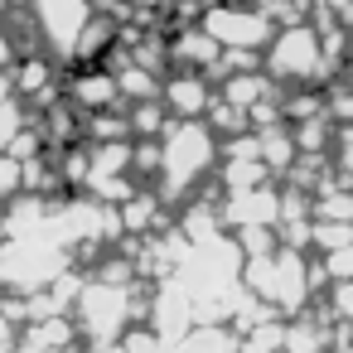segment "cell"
Segmentation results:
<instances>
[{
    "instance_id": "8fae6325",
    "label": "cell",
    "mask_w": 353,
    "mask_h": 353,
    "mask_svg": "<svg viewBox=\"0 0 353 353\" xmlns=\"http://www.w3.org/2000/svg\"><path fill=\"white\" fill-rule=\"evenodd\" d=\"M20 126H25V117H20L15 102H10V107H0V155H6V150L20 141Z\"/></svg>"
},
{
    "instance_id": "ac0fdd59",
    "label": "cell",
    "mask_w": 353,
    "mask_h": 353,
    "mask_svg": "<svg viewBox=\"0 0 353 353\" xmlns=\"http://www.w3.org/2000/svg\"><path fill=\"white\" fill-rule=\"evenodd\" d=\"M15 353H44V348H34V343H25V348H15Z\"/></svg>"
},
{
    "instance_id": "7c38bea8",
    "label": "cell",
    "mask_w": 353,
    "mask_h": 353,
    "mask_svg": "<svg viewBox=\"0 0 353 353\" xmlns=\"http://www.w3.org/2000/svg\"><path fill=\"white\" fill-rule=\"evenodd\" d=\"M20 68H25V73L15 78V88H20V92H34V88H44V83H49V63H44V59H30V63H20Z\"/></svg>"
},
{
    "instance_id": "2e32d148",
    "label": "cell",
    "mask_w": 353,
    "mask_h": 353,
    "mask_svg": "<svg viewBox=\"0 0 353 353\" xmlns=\"http://www.w3.org/2000/svg\"><path fill=\"white\" fill-rule=\"evenodd\" d=\"M339 310L353 319V285H339Z\"/></svg>"
},
{
    "instance_id": "9c48e42d",
    "label": "cell",
    "mask_w": 353,
    "mask_h": 353,
    "mask_svg": "<svg viewBox=\"0 0 353 353\" xmlns=\"http://www.w3.org/2000/svg\"><path fill=\"white\" fill-rule=\"evenodd\" d=\"M117 78H112V68H102V73H88V78H78L73 83V102L78 107H88V112H107V107H117Z\"/></svg>"
},
{
    "instance_id": "8992f818",
    "label": "cell",
    "mask_w": 353,
    "mask_h": 353,
    "mask_svg": "<svg viewBox=\"0 0 353 353\" xmlns=\"http://www.w3.org/2000/svg\"><path fill=\"white\" fill-rule=\"evenodd\" d=\"M252 285H256L266 300L295 310V305L305 300V290H310V271H305V261H300L295 252H285V256H256V261H252Z\"/></svg>"
},
{
    "instance_id": "9a60e30c",
    "label": "cell",
    "mask_w": 353,
    "mask_h": 353,
    "mask_svg": "<svg viewBox=\"0 0 353 353\" xmlns=\"http://www.w3.org/2000/svg\"><path fill=\"white\" fill-rule=\"evenodd\" d=\"M329 276L343 281V285H353V242L339 247V252H329Z\"/></svg>"
},
{
    "instance_id": "277c9868",
    "label": "cell",
    "mask_w": 353,
    "mask_h": 353,
    "mask_svg": "<svg viewBox=\"0 0 353 353\" xmlns=\"http://www.w3.org/2000/svg\"><path fill=\"white\" fill-rule=\"evenodd\" d=\"M34 15H39V30H44L49 49L59 59H78V44L92 30L88 0H34Z\"/></svg>"
},
{
    "instance_id": "30bf717a",
    "label": "cell",
    "mask_w": 353,
    "mask_h": 353,
    "mask_svg": "<svg viewBox=\"0 0 353 353\" xmlns=\"http://www.w3.org/2000/svg\"><path fill=\"white\" fill-rule=\"evenodd\" d=\"M174 59H184V63H203V68H218L223 49H218L203 30H184V34L174 39Z\"/></svg>"
},
{
    "instance_id": "ffe728a7",
    "label": "cell",
    "mask_w": 353,
    "mask_h": 353,
    "mask_svg": "<svg viewBox=\"0 0 353 353\" xmlns=\"http://www.w3.org/2000/svg\"><path fill=\"white\" fill-rule=\"evenodd\" d=\"M0 15H6V0H0Z\"/></svg>"
},
{
    "instance_id": "7a4b0ae2",
    "label": "cell",
    "mask_w": 353,
    "mask_h": 353,
    "mask_svg": "<svg viewBox=\"0 0 353 353\" xmlns=\"http://www.w3.org/2000/svg\"><path fill=\"white\" fill-rule=\"evenodd\" d=\"M63 271V252L54 237H10V247H0V281L10 285H49Z\"/></svg>"
},
{
    "instance_id": "3957f363",
    "label": "cell",
    "mask_w": 353,
    "mask_h": 353,
    "mask_svg": "<svg viewBox=\"0 0 353 353\" xmlns=\"http://www.w3.org/2000/svg\"><path fill=\"white\" fill-rule=\"evenodd\" d=\"M271 20L256 15V10H242V6H218L203 15V34L218 44V49H232V54H252L271 39Z\"/></svg>"
},
{
    "instance_id": "52a82bcc",
    "label": "cell",
    "mask_w": 353,
    "mask_h": 353,
    "mask_svg": "<svg viewBox=\"0 0 353 353\" xmlns=\"http://www.w3.org/2000/svg\"><path fill=\"white\" fill-rule=\"evenodd\" d=\"M78 324L97 339V343H117L121 324H126V290H117V281H97L83 290L78 300Z\"/></svg>"
},
{
    "instance_id": "5b68a950",
    "label": "cell",
    "mask_w": 353,
    "mask_h": 353,
    "mask_svg": "<svg viewBox=\"0 0 353 353\" xmlns=\"http://www.w3.org/2000/svg\"><path fill=\"white\" fill-rule=\"evenodd\" d=\"M324 68H329V59H324L319 34L310 25H290V30L276 34V44H271V73H281V78H319Z\"/></svg>"
},
{
    "instance_id": "4fadbf2b",
    "label": "cell",
    "mask_w": 353,
    "mask_h": 353,
    "mask_svg": "<svg viewBox=\"0 0 353 353\" xmlns=\"http://www.w3.org/2000/svg\"><path fill=\"white\" fill-rule=\"evenodd\" d=\"M232 343L223 339V334H213V329H203V334H189V343H184V353H228Z\"/></svg>"
},
{
    "instance_id": "5bb4252c",
    "label": "cell",
    "mask_w": 353,
    "mask_h": 353,
    "mask_svg": "<svg viewBox=\"0 0 353 353\" xmlns=\"http://www.w3.org/2000/svg\"><path fill=\"white\" fill-rule=\"evenodd\" d=\"M20 184H25V165H20V160H10V155H0V199L15 194Z\"/></svg>"
},
{
    "instance_id": "e0dca14e",
    "label": "cell",
    "mask_w": 353,
    "mask_h": 353,
    "mask_svg": "<svg viewBox=\"0 0 353 353\" xmlns=\"http://www.w3.org/2000/svg\"><path fill=\"white\" fill-rule=\"evenodd\" d=\"M92 353H121V343H97Z\"/></svg>"
},
{
    "instance_id": "6da1fadb",
    "label": "cell",
    "mask_w": 353,
    "mask_h": 353,
    "mask_svg": "<svg viewBox=\"0 0 353 353\" xmlns=\"http://www.w3.org/2000/svg\"><path fill=\"white\" fill-rule=\"evenodd\" d=\"M213 165V131L199 126V121H179L165 145H160V179H165V194H184L203 170Z\"/></svg>"
},
{
    "instance_id": "d6986e66",
    "label": "cell",
    "mask_w": 353,
    "mask_h": 353,
    "mask_svg": "<svg viewBox=\"0 0 353 353\" xmlns=\"http://www.w3.org/2000/svg\"><path fill=\"white\" fill-rule=\"evenodd\" d=\"M136 6H165V0H136Z\"/></svg>"
},
{
    "instance_id": "ba28073f",
    "label": "cell",
    "mask_w": 353,
    "mask_h": 353,
    "mask_svg": "<svg viewBox=\"0 0 353 353\" xmlns=\"http://www.w3.org/2000/svg\"><path fill=\"white\" fill-rule=\"evenodd\" d=\"M165 102L184 117V121H194V117H203L208 107H213V97H208V83L203 78H194V73H179V78H170V88H165Z\"/></svg>"
}]
</instances>
